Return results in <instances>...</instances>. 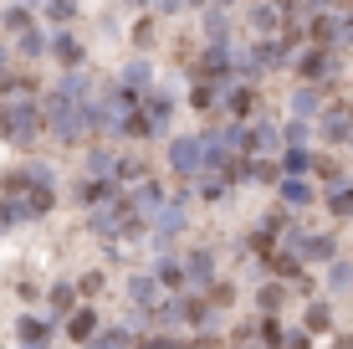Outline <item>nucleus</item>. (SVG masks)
I'll return each mask as SVG.
<instances>
[{"instance_id":"4","label":"nucleus","mask_w":353,"mask_h":349,"mask_svg":"<svg viewBox=\"0 0 353 349\" xmlns=\"http://www.w3.org/2000/svg\"><path fill=\"white\" fill-rule=\"evenodd\" d=\"M92 329H97V314H92V308H77V314L67 319V334H72V339H92Z\"/></svg>"},{"instance_id":"5","label":"nucleus","mask_w":353,"mask_h":349,"mask_svg":"<svg viewBox=\"0 0 353 349\" xmlns=\"http://www.w3.org/2000/svg\"><path fill=\"white\" fill-rule=\"evenodd\" d=\"M21 339H26L31 349H41L46 344V323L41 319H21Z\"/></svg>"},{"instance_id":"1","label":"nucleus","mask_w":353,"mask_h":349,"mask_svg":"<svg viewBox=\"0 0 353 349\" xmlns=\"http://www.w3.org/2000/svg\"><path fill=\"white\" fill-rule=\"evenodd\" d=\"M0 200H6V206H0V226H10V221H26V216H41L46 206H52V190H46V180L21 170V175L6 180V196Z\"/></svg>"},{"instance_id":"6","label":"nucleus","mask_w":353,"mask_h":349,"mask_svg":"<svg viewBox=\"0 0 353 349\" xmlns=\"http://www.w3.org/2000/svg\"><path fill=\"white\" fill-rule=\"evenodd\" d=\"M128 344V334H108V339H97V349H123Z\"/></svg>"},{"instance_id":"2","label":"nucleus","mask_w":353,"mask_h":349,"mask_svg":"<svg viewBox=\"0 0 353 349\" xmlns=\"http://www.w3.org/2000/svg\"><path fill=\"white\" fill-rule=\"evenodd\" d=\"M92 226L103 236H139L143 232V211L133 206L128 196H113V200H108V211H92Z\"/></svg>"},{"instance_id":"3","label":"nucleus","mask_w":353,"mask_h":349,"mask_svg":"<svg viewBox=\"0 0 353 349\" xmlns=\"http://www.w3.org/2000/svg\"><path fill=\"white\" fill-rule=\"evenodd\" d=\"M205 154H210V144H205V139H179L174 144V164H179V170H200V164H210Z\"/></svg>"},{"instance_id":"7","label":"nucleus","mask_w":353,"mask_h":349,"mask_svg":"<svg viewBox=\"0 0 353 349\" xmlns=\"http://www.w3.org/2000/svg\"><path fill=\"white\" fill-rule=\"evenodd\" d=\"M133 349H179L174 339H143V344H133Z\"/></svg>"}]
</instances>
